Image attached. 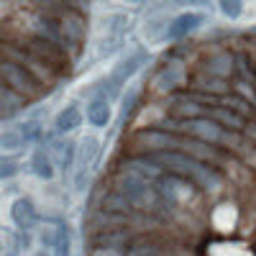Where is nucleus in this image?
<instances>
[{
	"label": "nucleus",
	"mask_w": 256,
	"mask_h": 256,
	"mask_svg": "<svg viewBox=\"0 0 256 256\" xmlns=\"http://www.w3.org/2000/svg\"><path fill=\"white\" fill-rule=\"evenodd\" d=\"M164 172H172V174H180V177H187L192 180L202 192H218L223 190V182H226V174L223 169L218 166H210L195 156H190L184 152H154L148 154Z\"/></svg>",
	"instance_id": "1"
},
{
	"label": "nucleus",
	"mask_w": 256,
	"mask_h": 256,
	"mask_svg": "<svg viewBox=\"0 0 256 256\" xmlns=\"http://www.w3.org/2000/svg\"><path fill=\"white\" fill-rule=\"evenodd\" d=\"M110 187H113L116 192H120V195L131 202L136 210H146V212H148V210L162 208L156 184H154L152 180H146L144 174L128 172V169H116Z\"/></svg>",
	"instance_id": "2"
},
{
	"label": "nucleus",
	"mask_w": 256,
	"mask_h": 256,
	"mask_svg": "<svg viewBox=\"0 0 256 256\" xmlns=\"http://www.w3.org/2000/svg\"><path fill=\"white\" fill-rule=\"evenodd\" d=\"M3 59H10V62L20 64V67H26L41 84H44L46 90H54L56 84L64 80V74L54 67V64H49L46 59H41V56L34 54L31 49L16 44V41H6V38H3Z\"/></svg>",
	"instance_id": "3"
},
{
	"label": "nucleus",
	"mask_w": 256,
	"mask_h": 256,
	"mask_svg": "<svg viewBox=\"0 0 256 256\" xmlns=\"http://www.w3.org/2000/svg\"><path fill=\"white\" fill-rule=\"evenodd\" d=\"M184 136L156 126H138L128 138V154H154V152H182Z\"/></svg>",
	"instance_id": "4"
},
{
	"label": "nucleus",
	"mask_w": 256,
	"mask_h": 256,
	"mask_svg": "<svg viewBox=\"0 0 256 256\" xmlns=\"http://www.w3.org/2000/svg\"><path fill=\"white\" fill-rule=\"evenodd\" d=\"M146 62H148V52H146V49H134L131 54H126L123 59H118V62H116V67L110 70V74L92 88V98H95V95L108 98V100L116 98V95L120 92L123 84L131 80Z\"/></svg>",
	"instance_id": "5"
},
{
	"label": "nucleus",
	"mask_w": 256,
	"mask_h": 256,
	"mask_svg": "<svg viewBox=\"0 0 256 256\" xmlns=\"http://www.w3.org/2000/svg\"><path fill=\"white\" fill-rule=\"evenodd\" d=\"M0 80H3L6 88L20 92L28 102H36L38 98H44V95L49 92L26 67H20V64H16V62H10V59L0 62Z\"/></svg>",
	"instance_id": "6"
},
{
	"label": "nucleus",
	"mask_w": 256,
	"mask_h": 256,
	"mask_svg": "<svg viewBox=\"0 0 256 256\" xmlns=\"http://www.w3.org/2000/svg\"><path fill=\"white\" fill-rule=\"evenodd\" d=\"M154 184H156L159 200H162L164 208H177L182 202H192L202 192L192 180L180 177V174H172V172H164Z\"/></svg>",
	"instance_id": "7"
},
{
	"label": "nucleus",
	"mask_w": 256,
	"mask_h": 256,
	"mask_svg": "<svg viewBox=\"0 0 256 256\" xmlns=\"http://www.w3.org/2000/svg\"><path fill=\"white\" fill-rule=\"evenodd\" d=\"M184 84H190V72L184 67V62L172 54L162 62V67L154 72L152 77V90L156 95H172V92H180Z\"/></svg>",
	"instance_id": "8"
},
{
	"label": "nucleus",
	"mask_w": 256,
	"mask_h": 256,
	"mask_svg": "<svg viewBox=\"0 0 256 256\" xmlns=\"http://www.w3.org/2000/svg\"><path fill=\"white\" fill-rule=\"evenodd\" d=\"M100 159V141L95 136H84L77 144V164H74V187L77 192L88 190V180Z\"/></svg>",
	"instance_id": "9"
},
{
	"label": "nucleus",
	"mask_w": 256,
	"mask_h": 256,
	"mask_svg": "<svg viewBox=\"0 0 256 256\" xmlns=\"http://www.w3.org/2000/svg\"><path fill=\"white\" fill-rule=\"evenodd\" d=\"M184 136V134H182ZM182 152L190 154V156H195L210 166H218V169H226L230 164V152L223 146H216V144H208V141H200V138H192V136H184L182 141Z\"/></svg>",
	"instance_id": "10"
},
{
	"label": "nucleus",
	"mask_w": 256,
	"mask_h": 256,
	"mask_svg": "<svg viewBox=\"0 0 256 256\" xmlns=\"http://www.w3.org/2000/svg\"><path fill=\"white\" fill-rule=\"evenodd\" d=\"M198 70L218 77V80L230 82V77H236V54H233L230 49H218V52H212L210 56H205Z\"/></svg>",
	"instance_id": "11"
},
{
	"label": "nucleus",
	"mask_w": 256,
	"mask_h": 256,
	"mask_svg": "<svg viewBox=\"0 0 256 256\" xmlns=\"http://www.w3.org/2000/svg\"><path fill=\"white\" fill-rule=\"evenodd\" d=\"M202 24H205V16L202 13H195V10L180 13L177 18L169 20V26H166V41H182L192 31H198Z\"/></svg>",
	"instance_id": "12"
},
{
	"label": "nucleus",
	"mask_w": 256,
	"mask_h": 256,
	"mask_svg": "<svg viewBox=\"0 0 256 256\" xmlns=\"http://www.w3.org/2000/svg\"><path fill=\"white\" fill-rule=\"evenodd\" d=\"M10 218H13L18 230L28 233V230H34L38 226V210H36V205L28 198H18L10 205Z\"/></svg>",
	"instance_id": "13"
},
{
	"label": "nucleus",
	"mask_w": 256,
	"mask_h": 256,
	"mask_svg": "<svg viewBox=\"0 0 256 256\" xmlns=\"http://www.w3.org/2000/svg\"><path fill=\"white\" fill-rule=\"evenodd\" d=\"M190 90H198V92H205V95H218V98H223V95H228V90H230V82H226V80H218V77H212V74H208V72H202V70H195L190 74V84H187Z\"/></svg>",
	"instance_id": "14"
},
{
	"label": "nucleus",
	"mask_w": 256,
	"mask_h": 256,
	"mask_svg": "<svg viewBox=\"0 0 256 256\" xmlns=\"http://www.w3.org/2000/svg\"><path fill=\"white\" fill-rule=\"evenodd\" d=\"M208 118H212L216 123H220L223 128H228V131H246V126L251 123L248 118H244L241 113H236L233 108H228V105H223V102L210 105Z\"/></svg>",
	"instance_id": "15"
},
{
	"label": "nucleus",
	"mask_w": 256,
	"mask_h": 256,
	"mask_svg": "<svg viewBox=\"0 0 256 256\" xmlns=\"http://www.w3.org/2000/svg\"><path fill=\"white\" fill-rule=\"evenodd\" d=\"M26 105H28V100L20 92L6 88V84L0 88V116H3V120H10L13 116H18Z\"/></svg>",
	"instance_id": "16"
},
{
	"label": "nucleus",
	"mask_w": 256,
	"mask_h": 256,
	"mask_svg": "<svg viewBox=\"0 0 256 256\" xmlns=\"http://www.w3.org/2000/svg\"><path fill=\"white\" fill-rule=\"evenodd\" d=\"M82 118H84L82 110L72 102V105H67V108H62V110L56 113V118H54V131H56L59 136L72 134V131H77V128L82 126Z\"/></svg>",
	"instance_id": "17"
},
{
	"label": "nucleus",
	"mask_w": 256,
	"mask_h": 256,
	"mask_svg": "<svg viewBox=\"0 0 256 256\" xmlns=\"http://www.w3.org/2000/svg\"><path fill=\"white\" fill-rule=\"evenodd\" d=\"M113 118V110H110V100L108 98H90L88 102V123L95 126V128H102V126H108Z\"/></svg>",
	"instance_id": "18"
},
{
	"label": "nucleus",
	"mask_w": 256,
	"mask_h": 256,
	"mask_svg": "<svg viewBox=\"0 0 256 256\" xmlns=\"http://www.w3.org/2000/svg\"><path fill=\"white\" fill-rule=\"evenodd\" d=\"M28 166L34 169V174H36L38 180H52V177H54V172H56L52 154L46 152V148H41V146H36L34 152H31Z\"/></svg>",
	"instance_id": "19"
},
{
	"label": "nucleus",
	"mask_w": 256,
	"mask_h": 256,
	"mask_svg": "<svg viewBox=\"0 0 256 256\" xmlns=\"http://www.w3.org/2000/svg\"><path fill=\"white\" fill-rule=\"evenodd\" d=\"M52 154L56 156V166L62 169V172H67V169H72L77 164V144L74 141H56Z\"/></svg>",
	"instance_id": "20"
},
{
	"label": "nucleus",
	"mask_w": 256,
	"mask_h": 256,
	"mask_svg": "<svg viewBox=\"0 0 256 256\" xmlns=\"http://www.w3.org/2000/svg\"><path fill=\"white\" fill-rule=\"evenodd\" d=\"M126 256H162V246L152 236H136L128 244Z\"/></svg>",
	"instance_id": "21"
},
{
	"label": "nucleus",
	"mask_w": 256,
	"mask_h": 256,
	"mask_svg": "<svg viewBox=\"0 0 256 256\" xmlns=\"http://www.w3.org/2000/svg\"><path fill=\"white\" fill-rule=\"evenodd\" d=\"M26 244H28V233L13 230V228L3 230V256H18Z\"/></svg>",
	"instance_id": "22"
},
{
	"label": "nucleus",
	"mask_w": 256,
	"mask_h": 256,
	"mask_svg": "<svg viewBox=\"0 0 256 256\" xmlns=\"http://www.w3.org/2000/svg\"><path fill=\"white\" fill-rule=\"evenodd\" d=\"M223 105H228V108H233L236 113H241L244 118H254V113H256V108H254V102L246 98V95H241V92H228V95H223Z\"/></svg>",
	"instance_id": "23"
},
{
	"label": "nucleus",
	"mask_w": 256,
	"mask_h": 256,
	"mask_svg": "<svg viewBox=\"0 0 256 256\" xmlns=\"http://www.w3.org/2000/svg\"><path fill=\"white\" fill-rule=\"evenodd\" d=\"M236 77L244 84L256 80V70H254V62H251L248 54H236Z\"/></svg>",
	"instance_id": "24"
},
{
	"label": "nucleus",
	"mask_w": 256,
	"mask_h": 256,
	"mask_svg": "<svg viewBox=\"0 0 256 256\" xmlns=\"http://www.w3.org/2000/svg\"><path fill=\"white\" fill-rule=\"evenodd\" d=\"M26 141H24V136H20V131H18V126H13V128H3V138H0V146H3V152H16V148H20Z\"/></svg>",
	"instance_id": "25"
},
{
	"label": "nucleus",
	"mask_w": 256,
	"mask_h": 256,
	"mask_svg": "<svg viewBox=\"0 0 256 256\" xmlns=\"http://www.w3.org/2000/svg\"><path fill=\"white\" fill-rule=\"evenodd\" d=\"M52 248H54L56 256H70V251H72V233H70V228H64V226L56 228V241H54Z\"/></svg>",
	"instance_id": "26"
},
{
	"label": "nucleus",
	"mask_w": 256,
	"mask_h": 256,
	"mask_svg": "<svg viewBox=\"0 0 256 256\" xmlns=\"http://www.w3.org/2000/svg\"><path fill=\"white\" fill-rule=\"evenodd\" d=\"M18 131H20V136H24L26 144H36V141H41V136H44V128H41L38 120H26V123H20Z\"/></svg>",
	"instance_id": "27"
},
{
	"label": "nucleus",
	"mask_w": 256,
	"mask_h": 256,
	"mask_svg": "<svg viewBox=\"0 0 256 256\" xmlns=\"http://www.w3.org/2000/svg\"><path fill=\"white\" fill-rule=\"evenodd\" d=\"M138 98H141V92L136 90V88H131V90H128V95L123 98V123L128 120V118H131L136 110H138Z\"/></svg>",
	"instance_id": "28"
},
{
	"label": "nucleus",
	"mask_w": 256,
	"mask_h": 256,
	"mask_svg": "<svg viewBox=\"0 0 256 256\" xmlns=\"http://www.w3.org/2000/svg\"><path fill=\"white\" fill-rule=\"evenodd\" d=\"M218 6H220V13L230 20L241 18V13H244V0H218Z\"/></svg>",
	"instance_id": "29"
},
{
	"label": "nucleus",
	"mask_w": 256,
	"mask_h": 256,
	"mask_svg": "<svg viewBox=\"0 0 256 256\" xmlns=\"http://www.w3.org/2000/svg\"><path fill=\"white\" fill-rule=\"evenodd\" d=\"M16 172H18V164H16L13 159H6V156H3V162H0V177H3V180H10Z\"/></svg>",
	"instance_id": "30"
},
{
	"label": "nucleus",
	"mask_w": 256,
	"mask_h": 256,
	"mask_svg": "<svg viewBox=\"0 0 256 256\" xmlns=\"http://www.w3.org/2000/svg\"><path fill=\"white\" fill-rule=\"evenodd\" d=\"M164 3H172V6H205L208 0H164Z\"/></svg>",
	"instance_id": "31"
},
{
	"label": "nucleus",
	"mask_w": 256,
	"mask_h": 256,
	"mask_svg": "<svg viewBox=\"0 0 256 256\" xmlns=\"http://www.w3.org/2000/svg\"><path fill=\"white\" fill-rule=\"evenodd\" d=\"M92 256H118V251H110V248H95Z\"/></svg>",
	"instance_id": "32"
},
{
	"label": "nucleus",
	"mask_w": 256,
	"mask_h": 256,
	"mask_svg": "<svg viewBox=\"0 0 256 256\" xmlns=\"http://www.w3.org/2000/svg\"><path fill=\"white\" fill-rule=\"evenodd\" d=\"M34 256H46V251H36Z\"/></svg>",
	"instance_id": "33"
},
{
	"label": "nucleus",
	"mask_w": 256,
	"mask_h": 256,
	"mask_svg": "<svg viewBox=\"0 0 256 256\" xmlns=\"http://www.w3.org/2000/svg\"><path fill=\"white\" fill-rule=\"evenodd\" d=\"M128 3H144V0H128Z\"/></svg>",
	"instance_id": "34"
}]
</instances>
